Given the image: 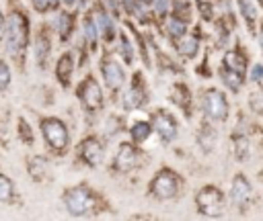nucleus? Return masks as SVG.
Wrapping results in <instances>:
<instances>
[{
  "mask_svg": "<svg viewBox=\"0 0 263 221\" xmlns=\"http://www.w3.org/2000/svg\"><path fill=\"white\" fill-rule=\"evenodd\" d=\"M62 203L72 217H86L99 209V196L88 184H76L64 190Z\"/></svg>",
  "mask_w": 263,
  "mask_h": 221,
  "instance_id": "nucleus-1",
  "label": "nucleus"
},
{
  "mask_svg": "<svg viewBox=\"0 0 263 221\" xmlns=\"http://www.w3.org/2000/svg\"><path fill=\"white\" fill-rule=\"evenodd\" d=\"M4 41H6V51L10 55L18 57L21 53H25V49L29 45V18L25 12L12 10L8 14Z\"/></svg>",
  "mask_w": 263,
  "mask_h": 221,
  "instance_id": "nucleus-2",
  "label": "nucleus"
},
{
  "mask_svg": "<svg viewBox=\"0 0 263 221\" xmlns=\"http://www.w3.org/2000/svg\"><path fill=\"white\" fill-rule=\"evenodd\" d=\"M181 192V178L171 168H160L148 184V194L156 201H173Z\"/></svg>",
  "mask_w": 263,
  "mask_h": 221,
  "instance_id": "nucleus-3",
  "label": "nucleus"
},
{
  "mask_svg": "<svg viewBox=\"0 0 263 221\" xmlns=\"http://www.w3.org/2000/svg\"><path fill=\"white\" fill-rule=\"evenodd\" d=\"M39 127H41V135L47 143L49 149H53L55 153H64L70 145V131H68V125L58 119V117H43L39 121Z\"/></svg>",
  "mask_w": 263,
  "mask_h": 221,
  "instance_id": "nucleus-4",
  "label": "nucleus"
},
{
  "mask_svg": "<svg viewBox=\"0 0 263 221\" xmlns=\"http://www.w3.org/2000/svg\"><path fill=\"white\" fill-rule=\"evenodd\" d=\"M226 194L214 184L201 186L195 194V207L203 217H222L226 213Z\"/></svg>",
  "mask_w": 263,
  "mask_h": 221,
  "instance_id": "nucleus-5",
  "label": "nucleus"
},
{
  "mask_svg": "<svg viewBox=\"0 0 263 221\" xmlns=\"http://www.w3.org/2000/svg\"><path fill=\"white\" fill-rule=\"evenodd\" d=\"M201 110H203V117H208L214 123L226 121L228 113H230V104H228L226 94L218 88H208L201 96Z\"/></svg>",
  "mask_w": 263,
  "mask_h": 221,
  "instance_id": "nucleus-6",
  "label": "nucleus"
},
{
  "mask_svg": "<svg viewBox=\"0 0 263 221\" xmlns=\"http://www.w3.org/2000/svg\"><path fill=\"white\" fill-rule=\"evenodd\" d=\"M76 94H78V100H80V104L84 106L86 113H99L103 108V104H105L103 88H101V84L97 82L95 76H86L78 84Z\"/></svg>",
  "mask_w": 263,
  "mask_h": 221,
  "instance_id": "nucleus-7",
  "label": "nucleus"
},
{
  "mask_svg": "<svg viewBox=\"0 0 263 221\" xmlns=\"http://www.w3.org/2000/svg\"><path fill=\"white\" fill-rule=\"evenodd\" d=\"M144 160H146V156H144V151H140V145L121 141L117 147V153L113 158V170L127 174L132 170H138L144 164Z\"/></svg>",
  "mask_w": 263,
  "mask_h": 221,
  "instance_id": "nucleus-8",
  "label": "nucleus"
},
{
  "mask_svg": "<svg viewBox=\"0 0 263 221\" xmlns=\"http://www.w3.org/2000/svg\"><path fill=\"white\" fill-rule=\"evenodd\" d=\"M150 121H152L154 133L160 137L162 143H171V141L177 139V135H179V123H177V119H175V115H173L171 110L158 108V110L150 117Z\"/></svg>",
  "mask_w": 263,
  "mask_h": 221,
  "instance_id": "nucleus-9",
  "label": "nucleus"
},
{
  "mask_svg": "<svg viewBox=\"0 0 263 221\" xmlns=\"http://www.w3.org/2000/svg\"><path fill=\"white\" fill-rule=\"evenodd\" d=\"M148 88H146V82H144V78H142V74L140 72H136V76H134V80H132V84H129V88L125 90V94H123V110H138V108H142L146 102H148Z\"/></svg>",
  "mask_w": 263,
  "mask_h": 221,
  "instance_id": "nucleus-10",
  "label": "nucleus"
},
{
  "mask_svg": "<svg viewBox=\"0 0 263 221\" xmlns=\"http://www.w3.org/2000/svg\"><path fill=\"white\" fill-rule=\"evenodd\" d=\"M78 158H80L86 166H90V168L101 166L103 160H105V143H103L97 135L84 137V139L80 141V145H78Z\"/></svg>",
  "mask_w": 263,
  "mask_h": 221,
  "instance_id": "nucleus-11",
  "label": "nucleus"
},
{
  "mask_svg": "<svg viewBox=\"0 0 263 221\" xmlns=\"http://www.w3.org/2000/svg\"><path fill=\"white\" fill-rule=\"evenodd\" d=\"M101 76H103L105 86L111 92H117L123 86V82H125V70H123V65L115 57H111V55H105L103 57V61H101Z\"/></svg>",
  "mask_w": 263,
  "mask_h": 221,
  "instance_id": "nucleus-12",
  "label": "nucleus"
},
{
  "mask_svg": "<svg viewBox=\"0 0 263 221\" xmlns=\"http://www.w3.org/2000/svg\"><path fill=\"white\" fill-rule=\"evenodd\" d=\"M228 201H230L236 209H240V211L249 209V205H251V201H253V186H251V182L247 180L245 174H236V176L232 178L230 192H228Z\"/></svg>",
  "mask_w": 263,
  "mask_h": 221,
  "instance_id": "nucleus-13",
  "label": "nucleus"
},
{
  "mask_svg": "<svg viewBox=\"0 0 263 221\" xmlns=\"http://www.w3.org/2000/svg\"><path fill=\"white\" fill-rule=\"evenodd\" d=\"M95 23H97V29H99V37L107 43H111L117 35V29H115V23H113V16L101 6L95 10Z\"/></svg>",
  "mask_w": 263,
  "mask_h": 221,
  "instance_id": "nucleus-14",
  "label": "nucleus"
},
{
  "mask_svg": "<svg viewBox=\"0 0 263 221\" xmlns=\"http://www.w3.org/2000/svg\"><path fill=\"white\" fill-rule=\"evenodd\" d=\"M72 74H74V53L64 51L55 61V78L64 88H68L72 84Z\"/></svg>",
  "mask_w": 263,
  "mask_h": 221,
  "instance_id": "nucleus-15",
  "label": "nucleus"
},
{
  "mask_svg": "<svg viewBox=\"0 0 263 221\" xmlns=\"http://www.w3.org/2000/svg\"><path fill=\"white\" fill-rule=\"evenodd\" d=\"M195 139H197V143H199V147H201L203 151H212V149L216 147V141H218V131H216V127H214V121H210V119L205 117V119L201 121L197 133H195Z\"/></svg>",
  "mask_w": 263,
  "mask_h": 221,
  "instance_id": "nucleus-16",
  "label": "nucleus"
},
{
  "mask_svg": "<svg viewBox=\"0 0 263 221\" xmlns=\"http://www.w3.org/2000/svg\"><path fill=\"white\" fill-rule=\"evenodd\" d=\"M129 139L132 143L136 145H144L148 141V137L154 133V127H152V121H146V119H136L132 125H129Z\"/></svg>",
  "mask_w": 263,
  "mask_h": 221,
  "instance_id": "nucleus-17",
  "label": "nucleus"
},
{
  "mask_svg": "<svg viewBox=\"0 0 263 221\" xmlns=\"http://www.w3.org/2000/svg\"><path fill=\"white\" fill-rule=\"evenodd\" d=\"M177 51L185 59H193L199 53V37L195 33H185L181 39H177Z\"/></svg>",
  "mask_w": 263,
  "mask_h": 221,
  "instance_id": "nucleus-18",
  "label": "nucleus"
},
{
  "mask_svg": "<svg viewBox=\"0 0 263 221\" xmlns=\"http://www.w3.org/2000/svg\"><path fill=\"white\" fill-rule=\"evenodd\" d=\"M222 65L228 68V70H232V72H236V74H240V76H247L249 59H247V55L236 47V49H230V51L224 55V63H222Z\"/></svg>",
  "mask_w": 263,
  "mask_h": 221,
  "instance_id": "nucleus-19",
  "label": "nucleus"
},
{
  "mask_svg": "<svg viewBox=\"0 0 263 221\" xmlns=\"http://www.w3.org/2000/svg\"><path fill=\"white\" fill-rule=\"evenodd\" d=\"M51 53V41H49V35L47 31H39L37 37H35V57H37V65L39 68H45V61Z\"/></svg>",
  "mask_w": 263,
  "mask_h": 221,
  "instance_id": "nucleus-20",
  "label": "nucleus"
},
{
  "mask_svg": "<svg viewBox=\"0 0 263 221\" xmlns=\"http://www.w3.org/2000/svg\"><path fill=\"white\" fill-rule=\"evenodd\" d=\"M171 96H173V100H175V104H177V106H181V108H183L187 115L191 113L193 94L189 92V88H187L185 84H181V82L173 84V88H171Z\"/></svg>",
  "mask_w": 263,
  "mask_h": 221,
  "instance_id": "nucleus-21",
  "label": "nucleus"
},
{
  "mask_svg": "<svg viewBox=\"0 0 263 221\" xmlns=\"http://www.w3.org/2000/svg\"><path fill=\"white\" fill-rule=\"evenodd\" d=\"M55 27H58V37H60V41L66 43V41L72 37V31H74V14H72L70 10L58 12Z\"/></svg>",
  "mask_w": 263,
  "mask_h": 221,
  "instance_id": "nucleus-22",
  "label": "nucleus"
},
{
  "mask_svg": "<svg viewBox=\"0 0 263 221\" xmlns=\"http://www.w3.org/2000/svg\"><path fill=\"white\" fill-rule=\"evenodd\" d=\"M82 37H84V43L88 45V49H95L97 47L99 29H97V23H95V16L92 14H86L82 18Z\"/></svg>",
  "mask_w": 263,
  "mask_h": 221,
  "instance_id": "nucleus-23",
  "label": "nucleus"
},
{
  "mask_svg": "<svg viewBox=\"0 0 263 221\" xmlns=\"http://www.w3.org/2000/svg\"><path fill=\"white\" fill-rule=\"evenodd\" d=\"M232 153L238 162H247L251 158V141L247 139V135H236L234 143H232Z\"/></svg>",
  "mask_w": 263,
  "mask_h": 221,
  "instance_id": "nucleus-24",
  "label": "nucleus"
},
{
  "mask_svg": "<svg viewBox=\"0 0 263 221\" xmlns=\"http://www.w3.org/2000/svg\"><path fill=\"white\" fill-rule=\"evenodd\" d=\"M220 76H222L224 84L230 88V92H238L240 86L245 84V76H240V74H236V72H232V70H228L224 65L220 68Z\"/></svg>",
  "mask_w": 263,
  "mask_h": 221,
  "instance_id": "nucleus-25",
  "label": "nucleus"
},
{
  "mask_svg": "<svg viewBox=\"0 0 263 221\" xmlns=\"http://www.w3.org/2000/svg\"><path fill=\"white\" fill-rule=\"evenodd\" d=\"M164 29H166V33H168L173 39H181V37L187 33V23L173 14V16H168V18H166Z\"/></svg>",
  "mask_w": 263,
  "mask_h": 221,
  "instance_id": "nucleus-26",
  "label": "nucleus"
},
{
  "mask_svg": "<svg viewBox=\"0 0 263 221\" xmlns=\"http://www.w3.org/2000/svg\"><path fill=\"white\" fill-rule=\"evenodd\" d=\"M119 55H121V59L125 61V63H134V59H136V47H134V43L127 39V35L125 33H119Z\"/></svg>",
  "mask_w": 263,
  "mask_h": 221,
  "instance_id": "nucleus-27",
  "label": "nucleus"
},
{
  "mask_svg": "<svg viewBox=\"0 0 263 221\" xmlns=\"http://www.w3.org/2000/svg\"><path fill=\"white\" fill-rule=\"evenodd\" d=\"M27 170H29V174H31L33 180H41V178L45 176V170H47V162H45V158H41V156L31 158L29 164H27Z\"/></svg>",
  "mask_w": 263,
  "mask_h": 221,
  "instance_id": "nucleus-28",
  "label": "nucleus"
},
{
  "mask_svg": "<svg viewBox=\"0 0 263 221\" xmlns=\"http://www.w3.org/2000/svg\"><path fill=\"white\" fill-rule=\"evenodd\" d=\"M14 194H16L14 182L8 176L0 174V203H12L14 201Z\"/></svg>",
  "mask_w": 263,
  "mask_h": 221,
  "instance_id": "nucleus-29",
  "label": "nucleus"
},
{
  "mask_svg": "<svg viewBox=\"0 0 263 221\" xmlns=\"http://www.w3.org/2000/svg\"><path fill=\"white\" fill-rule=\"evenodd\" d=\"M238 8H240V12H242V16H245L247 25H249V27H251V31H253L255 20H257V8H255L253 0H238Z\"/></svg>",
  "mask_w": 263,
  "mask_h": 221,
  "instance_id": "nucleus-30",
  "label": "nucleus"
},
{
  "mask_svg": "<svg viewBox=\"0 0 263 221\" xmlns=\"http://www.w3.org/2000/svg\"><path fill=\"white\" fill-rule=\"evenodd\" d=\"M18 137H21V139H23V141H25L27 145H31V143L35 141V137H33V131H31V127H29V123H27V121H25L23 117L18 119Z\"/></svg>",
  "mask_w": 263,
  "mask_h": 221,
  "instance_id": "nucleus-31",
  "label": "nucleus"
},
{
  "mask_svg": "<svg viewBox=\"0 0 263 221\" xmlns=\"http://www.w3.org/2000/svg\"><path fill=\"white\" fill-rule=\"evenodd\" d=\"M121 117H115V115H109V119H107V123H105V133H107V137H113V135H117L121 129Z\"/></svg>",
  "mask_w": 263,
  "mask_h": 221,
  "instance_id": "nucleus-32",
  "label": "nucleus"
},
{
  "mask_svg": "<svg viewBox=\"0 0 263 221\" xmlns=\"http://www.w3.org/2000/svg\"><path fill=\"white\" fill-rule=\"evenodd\" d=\"M10 80H12V76H10V68H8L6 61L0 59V92H4V90L10 86Z\"/></svg>",
  "mask_w": 263,
  "mask_h": 221,
  "instance_id": "nucleus-33",
  "label": "nucleus"
},
{
  "mask_svg": "<svg viewBox=\"0 0 263 221\" xmlns=\"http://www.w3.org/2000/svg\"><path fill=\"white\" fill-rule=\"evenodd\" d=\"M197 8H199V12H201V16L205 18V20H212L214 18V2L212 0H197Z\"/></svg>",
  "mask_w": 263,
  "mask_h": 221,
  "instance_id": "nucleus-34",
  "label": "nucleus"
},
{
  "mask_svg": "<svg viewBox=\"0 0 263 221\" xmlns=\"http://www.w3.org/2000/svg\"><path fill=\"white\" fill-rule=\"evenodd\" d=\"M119 2H121V6L125 8L127 14H132V16H140V12H142V4H140V0H119Z\"/></svg>",
  "mask_w": 263,
  "mask_h": 221,
  "instance_id": "nucleus-35",
  "label": "nucleus"
},
{
  "mask_svg": "<svg viewBox=\"0 0 263 221\" xmlns=\"http://www.w3.org/2000/svg\"><path fill=\"white\" fill-rule=\"evenodd\" d=\"M249 80L255 82V84L263 82V63H253V65H251V70H249Z\"/></svg>",
  "mask_w": 263,
  "mask_h": 221,
  "instance_id": "nucleus-36",
  "label": "nucleus"
},
{
  "mask_svg": "<svg viewBox=\"0 0 263 221\" xmlns=\"http://www.w3.org/2000/svg\"><path fill=\"white\" fill-rule=\"evenodd\" d=\"M152 6H154V12L160 14V16H166L171 12V8H173L171 6V0H154Z\"/></svg>",
  "mask_w": 263,
  "mask_h": 221,
  "instance_id": "nucleus-37",
  "label": "nucleus"
},
{
  "mask_svg": "<svg viewBox=\"0 0 263 221\" xmlns=\"http://www.w3.org/2000/svg\"><path fill=\"white\" fill-rule=\"evenodd\" d=\"M37 12H47L49 10V0H29Z\"/></svg>",
  "mask_w": 263,
  "mask_h": 221,
  "instance_id": "nucleus-38",
  "label": "nucleus"
},
{
  "mask_svg": "<svg viewBox=\"0 0 263 221\" xmlns=\"http://www.w3.org/2000/svg\"><path fill=\"white\" fill-rule=\"evenodd\" d=\"M4 33H6V16H4L2 10H0V41L4 39Z\"/></svg>",
  "mask_w": 263,
  "mask_h": 221,
  "instance_id": "nucleus-39",
  "label": "nucleus"
},
{
  "mask_svg": "<svg viewBox=\"0 0 263 221\" xmlns=\"http://www.w3.org/2000/svg\"><path fill=\"white\" fill-rule=\"evenodd\" d=\"M78 2H80V0H62V4H64L66 8H74Z\"/></svg>",
  "mask_w": 263,
  "mask_h": 221,
  "instance_id": "nucleus-40",
  "label": "nucleus"
},
{
  "mask_svg": "<svg viewBox=\"0 0 263 221\" xmlns=\"http://www.w3.org/2000/svg\"><path fill=\"white\" fill-rule=\"evenodd\" d=\"M60 4H62V0H49V10H58Z\"/></svg>",
  "mask_w": 263,
  "mask_h": 221,
  "instance_id": "nucleus-41",
  "label": "nucleus"
},
{
  "mask_svg": "<svg viewBox=\"0 0 263 221\" xmlns=\"http://www.w3.org/2000/svg\"><path fill=\"white\" fill-rule=\"evenodd\" d=\"M152 2H154V0H140L142 6H152Z\"/></svg>",
  "mask_w": 263,
  "mask_h": 221,
  "instance_id": "nucleus-42",
  "label": "nucleus"
},
{
  "mask_svg": "<svg viewBox=\"0 0 263 221\" xmlns=\"http://www.w3.org/2000/svg\"><path fill=\"white\" fill-rule=\"evenodd\" d=\"M259 41H261V51H263V25H261V37H259Z\"/></svg>",
  "mask_w": 263,
  "mask_h": 221,
  "instance_id": "nucleus-43",
  "label": "nucleus"
}]
</instances>
